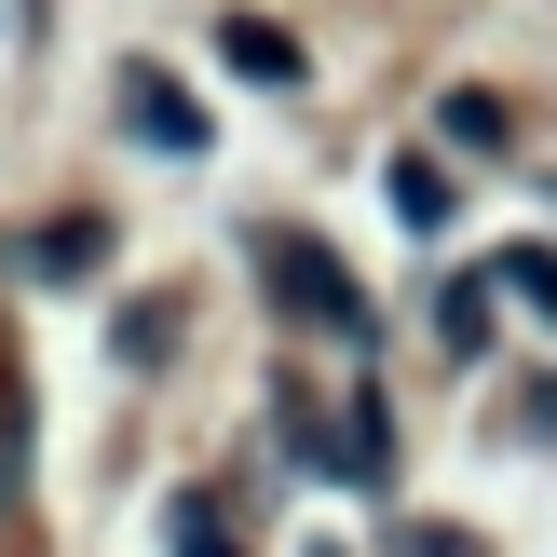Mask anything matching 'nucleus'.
Returning a JSON list of instances; mask_svg holds the SVG:
<instances>
[{"label": "nucleus", "instance_id": "20e7f679", "mask_svg": "<svg viewBox=\"0 0 557 557\" xmlns=\"http://www.w3.org/2000/svg\"><path fill=\"white\" fill-rule=\"evenodd\" d=\"M395 218L408 232H449V177H435V163H395Z\"/></svg>", "mask_w": 557, "mask_h": 557}, {"label": "nucleus", "instance_id": "423d86ee", "mask_svg": "<svg viewBox=\"0 0 557 557\" xmlns=\"http://www.w3.org/2000/svg\"><path fill=\"white\" fill-rule=\"evenodd\" d=\"M109 259V232H96V218H69V232H41V272H96Z\"/></svg>", "mask_w": 557, "mask_h": 557}, {"label": "nucleus", "instance_id": "f03ea898", "mask_svg": "<svg viewBox=\"0 0 557 557\" xmlns=\"http://www.w3.org/2000/svg\"><path fill=\"white\" fill-rule=\"evenodd\" d=\"M123 123H136V136H150V150H205V123H190V109H177V96H163V82H150V69H136V82H123Z\"/></svg>", "mask_w": 557, "mask_h": 557}, {"label": "nucleus", "instance_id": "39448f33", "mask_svg": "<svg viewBox=\"0 0 557 557\" xmlns=\"http://www.w3.org/2000/svg\"><path fill=\"white\" fill-rule=\"evenodd\" d=\"M490 286H517V299H531V313L557 326V245H517V259H504V272H490Z\"/></svg>", "mask_w": 557, "mask_h": 557}, {"label": "nucleus", "instance_id": "7ed1b4c3", "mask_svg": "<svg viewBox=\"0 0 557 557\" xmlns=\"http://www.w3.org/2000/svg\"><path fill=\"white\" fill-rule=\"evenodd\" d=\"M218 54H232L245 82H299V41H286V27H259V14H232V27H218Z\"/></svg>", "mask_w": 557, "mask_h": 557}, {"label": "nucleus", "instance_id": "6e6552de", "mask_svg": "<svg viewBox=\"0 0 557 557\" xmlns=\"http://www.w3.org/2000/svg\"><path fill=\"white\" fill-rule=\"evenodd\" d=\"M381 557H476V544H462V531H395Z\"/></svg>", "mask_w": 557, "mask_h": 557}, {"label": "nucleus", "instance_id": "f257e3e1", "mask_svg": "<svg viewBox=\"0 0 557 557\" xmlns=\"http://www.w3.org/2000/svg\"><path fill=\"white\" fill-rule=\"evenodd\" d=\"M259 272H272V299H286L299 326H326V341H368V299H354V272L326 259L313 232H259Z\"/></svg>", "mask_w": 557, "mask_h": 557}, {"label": "nucleus", "instance_id": "0eeeda50", "mask_svg": "<svg viewBox=\"0 0 557 557\" xmlns=\"http://www.w3.org/2000/svg\"><path fill=\"white\" fill-rule=\"evenodd\" d=\"M163 544H177V557H232V544H218V517H205V504H177V517H163Z\"/></svg>", "mask_w": 557, "mask_h": 557}]
</instances>
